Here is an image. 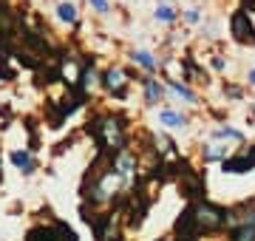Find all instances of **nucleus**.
<instances>
[{
  "label": "nucleus",
  "instance_id": "1",
  "mask_svg": "<svg viewBox=\"0 0 255 241\" xmlns=\"http://www.w3.org/2000/svg\"><path fill=\"white\" fill-rule=\"evenodd\" d=\"M193 210V219H196V227H199V233L204 236V233H216L221 230L224 224H230V210H224L221 204H213V202H193L190 204Z\"/></svg>",
  "mask_w": 255,
  "mask_h": 241
},
{
  "label": "nucleus",
  "instance_id": "2",
  "mask_svg": "<svg viewBox=\"0 0 255 241\" xmlns=\"http://www.w3.org/2000/svg\"><path fill=\"white\" fill-rule=\"evenodd\" d=\"M94 136L100 142L102 148H114V150H122L125 145V133H122V125H119L117 117H102L100 122H94Z\"/></svg>",
  "mask_w": 255,
  "mask_h": 241
},
{
  "label": "nucleus",
  "instance_id": "3",
  "mask_svg": "<svg viewBox=\"0 0 255 241\" xmlns=\"http://www.w3.org/2000/svg\"><path fill=\"white\" fill-rule=\"evenodd\" d=\"M230 31H233V37H236L238 43L255 46V26H253V20H250V11L247 9L233 11V17H230Z\"/></svg>",
  "mask_w": 255,
  "mask_h": 241
},
{
  "label": "nucleus",
  "instance_id": "4",
  "mask_svg": "<svg viewBox=\"0 0 255 241\" xmlns=\"http://www.w3.org/2000/svg\"><path fill=\"white\" fill-rule=\"evenodd\" d=\"M26 241H77V233L65 224H51V227H37V230L28 233Z\"/></svg>",
  "mask_w": 255,
  "mask_h": 241
},
{
  "label": "nucleus",
  "instance_id": "5",
  "mask_svg": "<svg viewBox=\"0 0 255 241\" xmlns=\"http://www.w3.org/2000/svg\"><path fill=\"white\" fill-rule=\"evenodd\" d=\"M221 167H224V173H250L255 167V145L238 150L236 156L221 159Z\"/></svg>",
  "mask_w": 255,
  "mask_h": 241
},
{
  "label": "nucleus",
  "instance_id": "6",
  "mask_svg": "<svg viewBox=\"0 0 255 241\" xmlns=\"http://www.w3.org/2000/svg\"><path fill=\"white\" fill-rule=\"evenodd\" d=\"M176 239L179 241H199L201 233L196 227V219H193V210L187 207L182 216H179V222H176Z\"/></svg>",
  "mask_w": 255,
  "mask_h": 241
},
{
  "label": "nucleus",
  "instance_id": "7",
  "mask_svg": "<svg viewBox=\"0 0 255 241\" xmlns=\"http://www.w3.org/2000/svg\"><path fill=\"white\" fill-rule=\"evenodd\" d=\"M114 170H117V176H133V170H136V156H130L128 150H119L117 159H114Z\"/></svg>",
  "mask_w": 255,
  "mask_h": 241
},
{
  "label": "nucleus",
  "instance_id": "8",
  "mask_svg": "<svg viewBox=\"0 0 255 241\" xmlns=\"http://www.w3.org/2000/svg\"><path fill=\"white\" fill-rule=\"evenodd\" d=\"M125 83H128L125 74H122V71H117V68H111L108 74H105V85H108L117 97H125Z\"/></svg>",
  "mask_w": 255,
  "mask_h": 241
},
{
  "label": "nucleus",
  "instance_id": "9",
  "mask_svg": "<svg viewBox=\"0 0 255 241\" xmlns=\"http://www.w3.org/2000/svg\"><path fill=\"white\" fill-rule=\"evenodd\" d=\"M230 241H255V227H250V224H236Z\"/></svg>",
  "mask_w": 255,
  "mask_h": 241
},
{
  "label": "nucleus",
  "instance_id": "10",
  "mask_svg": "<svg viewBox=\"0 0 255 241\" xmlns=\"http://www.w3.org/2000/svg\"><path fill=\"white\" fill-rule=\"evenodd\" d=\"M162 122L170 125V128H184L187 125V117L184 114H176V111H162Z\"/></svg>",
  "mask_w": 255,
  "mask_h": 241
},
{
  "label": "nucleus",
  "instance_id": "11",
  "mask_svg": "<svg viewBox=\"0 0 255 241\" xmlns=\"http://www.w3.org/2000/svg\"><path fill=\"white\" fill-rule=\"evenodd\" d=\"M145 88H147V102L156 105V102L162 100V85L156 83V80H145Z\"/></svg>",
  "mask_w": 255,
  "mask_h": 241
},
{
  "label": "nucleus",
  "instance_id": "12",
  "mask_svg": "<svg viewBox=\"0 0 255 241\" xmlns=\"http://www.w3.org/2000/svg\"><path fill=\"white\" fill-rule=\"evenodd\" d=\"M11 162H14L17 167H23L26 173H31V170H34V162H31V156H28V153H23V150L11 153Z\"/></svg>",
  "mask_w": 255,
  "mask_h": 241
},
{
  "label": "nucleus",
  "instance_id": "13",
  "mask_svg": "<svg viewBox=\"0 0 255 241\" xmlns=\"http://www.w3.org/2000/svg\"><path fill=\"white\" fill-rule=\"evenodd\" d=\"M170 88H173V91L179 94V97H184L187 102H196V94H193L190 88H187V85H182V83H176V80H170Z\"/></svg>",
  "mask_w": 255,
  "mask_h": 241
},
{
  "label": "nucleus",
  "instance_id": "14",
  "mask_svg": "<svg viewBox=\"0 0 255 241\" xmlns=\"http://www.w3.org/2000/svg\"><path fill=\"white\" fill-rule=\"evenodd\" d=\"M133 60H136L139 65H145L147 71H153V68H156V60L147 54V51H136V54H133Z\"/></svg>",
  "mask_w": 255,
  "mask_h": 241
},
{
  "label": "nucleus",
  "instance_id": "15",
  "mask_svg": "<svg viewBox=\"0 0 255 241\" xmlns=\"http://www.w3.org/2000/svg\"><path fill=\"white\" fill-rule=\"evenodd\" d=\"M156 17H159V20H167V23H170V20H176V11L170 9L167 3H159V6H156Z\"/></svg>",
  "mask_w": 255,
  "mask_h": 241
},
{
  "label": "nucleus",
  "instance_id": "16",
  "mask_svg": "<svg viewBox=\"0 0 255 241\" xmlns=\"http://www.w3.org/2000/svg\"><path fill=\"white\" fill-rule=\"evenodd\" d=\"M57 11H60V20H65V23H74V20H77V9L68 6V3H63Z\"/></svg>",
  "mask_w": 255,
  "mask_h": 241
},
{
  "label": "nucleus",
  "instance_id": "17",
  "mask_svg": "<svg viewBox=\"0 0 255 241\" xmlns=\"http://www.w3.org/2000/svg\"><path fill=\"white\" fill-rule=\"evenodd\" d=\"M224 150L227 148H221V145H210V148L204 150V159H207V162H216V159L224 156Z\"/></svg>",
  "mask_w": 255,
  "mask_h": 241
},
{
  "label": "nucleus",
  "instance_id": "18",
  "mask_svg": "<svg viewBox=\"0 0 255 241\" xmlns=\"http://www.w3.org/2000/svg\"><path fill=\"white\" fill-rule=\"evenodd\" d=\"M187 20H190V23H196V20H199V9H187Z\"/></svg>",
  "mask_w": 255,
  "mask_h": 241
},
{
  "label": "nucleus",
  "instance_id": "19",
  "mask_svg": "<svg viewBox=\"0 0 255 241\" xmlns=\"http://www.w3.org/2000/svg\"><path fill=\"white\" fill-rule=\"evenodd\" d=\"M91 3H94V6H97L100 11H105V9H108V3H105V0H91Z\"/></svg>",
  "mask_w": 255,
  "mask_h": 241
},
{
  "label": "nucleus",
  "instance_id": "20",
  "mask_svg": "<svg viewBox=\"0 0 255 241\" xmlns=\"http://www.w3.org/2000/svg\"><path fill=\"white\" fill-rule=\"evenodd\" d=\"M250 83L255 85V68H253V71H250Z\"/></svg>",
  "mask_w": 255,
  "mask_h": 241
}]
</instances>
